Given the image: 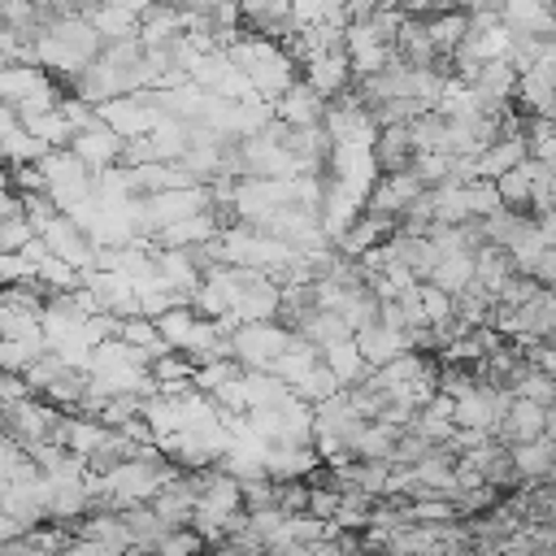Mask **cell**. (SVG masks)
Wrapping results in <instances>:
<instances>
[{"label": "cell", "instance_id": "7402d4cb", "mask_svg": "<svg viewBox=\"0 0 556 556\" xmlns=\"http://www.w3.org/2000/svg\"><path fill=\"white\" fill-rule=\"evenodd\" d=\"M308 500H313V486H308L304 478H295V482H278V508H282L287 517L308 513Z\"/></svg>", "mask_w": 556, "mask_h": 556}, {"label": "cell", "instance_id": "2e32d148", "mask_svg": "<svg viewBox=\"0 0 556 556\" xmlns=\"http://www.w3.org/2000/svg\"><path fill=\"white\" fill-rule=\"evenodd\" d=\"M495 187H500V200H504V208H530L534 204V187H539V161H521L517 169H508L504 178H495Z\"/></svg>", "mask_w": 556, "mask_h": 556}, {"label": "cell", "instance_id": "30bf717a", "mask_svg": "<svg viewBox=\"0 0 556 556\" xmlns=\"http://www.w3.org/2000/svg\"><path fill=\"white\" fill-rule=\"evenodd\" d=\"M426 282L439 287V291H447L452 300H460V295L478 282V261H473V252H447V256H439V265H434V274H430Z\"/></svg>", "mask_w": 556, "mask_h": 556}, {"label": "cell", "instance_id": "8992f818", "mask_svg": "<svg viewBox=\"0 0 556 556\" xmlns=\"http://www.w3.org/2000/svg\"><path fill=\"white\" fill-rule=\"evenodd\" d=\"M417 143H413V130L408 126H387V130H378V139H374V161H378V174L387 178V174H408L413 165H417Z\"/></svg>", "mask_w": 556, "mask_h": 556}, {"label": "cell", "instance_id": "52a82bcc", "mask_svg": "<svg viewBox=\"0 0 556 556\" xmlns=\"http://www.w3.org/2000/svg\"><path fill=\"white\" fill-rule=\"evenodd\" d=\"M356 348L365 352V361H369L374 369H382V365L408 356V352H413V339H408V330H391V326L378 321V326L356 330Z\"/></svg>", "mask_w": 556, "mask_h": 556}, {"label": "cell", "instance_id": "ba28073f", "mask_svg": "<svg viewBox=\"0 0 556 556\" xmlns=\"http://www.w3.org/2000/svg\"><path fill=\"white\" fill-rule=\"evenodd\" d=\"M83 17L100 30L104 43L139 39V26H143V17H135V13H126V9H117V4H109V0H100V4H83Z\"/></svg>", "mask_w": 556, "mask_h": 556}, {"label": "cell", "instance_id": "277c9868", "mask_svg": "<svg viewBox=\"0 0 556 556\" xmlns=\"http://www.w3.org/2000/svg\"><path fill=\"white\" fill-rule=\"evenodd\" d=\"M326 113H330L326 96H317L304 78H300L287 96H278V100H274V117H278V122H287V126H326Z\"/></svg>", "mask_w": 556, "mask_h": 556}, {"label": "cell", "instance_id": "5bb4252c", "mask_svg": "<svg viewBox=\"0 0 556 556\" xmlns=\"http://www.w3.org/2000/svg\"><path fill=\"white\" fill-rule=\"evenodd\" d=\"M426 30H430V43L439 48V56L447 61L465 39H469V9H452V13H430L426 17Z\"/></svg>", "mask_w": 556, "mask_h": 556}, {"label": "cell", "instance_id": "7a4b0ae2", "mask_svg": "<svg viewBox=\"0 0 556 556\" xmlns=\"http://www.w3.org/2000/svg\"><path fill=\"white\" fill-rule=\"evenodd\" d=\"M495 439L504 443V447H521V443H534V439H547V408L543 404H534V400H513V408L504 413V421H500V430H495Z\"/></svg>", "mask_w": 556, "mask_h": 556}, {"label": "cell", "instance_id": "603a6c76", "mask_svg": "<svg viewBox=\"0 0 556 556\" xmlns=\"http://www.w3.org/2000/svg\"><path fill=\"white\" fill-rule=\"evenodd\" d=\"M504 556H556V552H504Z\"/></svg>", "mask_w": 556, "mask_h": 556}, {"label": "cell", "instance_id": "ac0fdd59", "mask_svg": "<svg viewBox=\"0 0 556 556\" xmlns=\"http://www.w3.org/2000/svg\"><path fill=\"white\" fill-rule=\"evenodd\" d=\"M122 521H126V530H130V547H148V552H156L161 539L169 534V526L156 517L152 504H135V508H126Z\"/></svg>", "mask_w": 556, "mask_h": 556}, {"label": "cell", "instance_id": "6da1fadb", "mask_svg": "<svg viewBox=\"0 0 556 556\" xmlns=\"http://www.w3.org/2000/svg\"><path fill=\"white\" fill-rule=\"evenodd\" d=\"M39 165H43V178H48V195L56 200L61 213H70V208H78L83 200H91L96 169H91L74 148H56V152H48Z\"/></svg>", "mask_w": 556, "mask_h": 556}, {"label": "cell", "instance_id": "9a60e30c", "mask_svg": "<svg viewBox=\"0 0 556 556\" xmlns=\"http://www.w3.org/2000/svg\"><path fill=\"white\" fill-rule=\"evenodd\" d=\"M78 539H91V543H104L113 552H130V530L122 521V513H91V517H78Z\"/></svg>", "mask_w": 556, "mask_h": 556}, {"label": "cell", "instance_id": "4fadbf2b", "mask_svg": "<svg viewBox=\"0 0 556 556\" xmlns=\"http://www.w3.org/2000/svg\"><path fill=\"white\" fill-rule=\"evenodd\" d=\"M513 460H517V473L521 482H552L556 478V439H534V443H521L513 447Z\"/></svg>", "mask_w": 556, "mask_h": 556}, {"label": "cell", "instance_id": "8fae6325", "mask_svg": "<svg viewBox=\"0 0 556 556\" xmlns=\"http://www.w3.org/2000/svg\"><path fill=\"white\" fill-rule=\"evenodd\" d=\"M321 361H326V369L343 382V391H348V387H361V382L374 374V365H369V361H365V352L356 348V334H352V339H343V343L321 348Z\"/></svg>", "mask_w": 556, "mask_h": 556}, {"label": "cell", "instance_id": "e0dca14e", "mask_svg": "<svg viewBox=\"0 0 556 556\" xmlns=\"http://www.w3.org/2000/svg\"><path fill=\"white\" fill-rule=\"evenodd\" d=\"M408 130H413L417 152H443V156H452V117H443L439 109H430L417 122H408Z\"/></svg>", "mask_w": 556, "mask_h": 556}, {"label": "cell", "instance_id": "9c48e42d", "mask_svg": "<svg viewBox=\"0 0 556 556\" xmlns=\"http://www.w3.org/2000/svg\"><path fill=\"white\" fill-rule=\"evenodd\" d=\"M521 161H530V143H526V135H508V139H500V143H491L478 161H473V178H504L508 169H517Z\"/></svg>", "mask_w": 556, "mask_h": 556}, {"label": "cell", "instance_id": "7c38bea8", "mask_svg": "<svg viewBox=\"0 0 556 556\" xmlns=\"http://www.w3.org/2000/svg\"><path fill=\"white\" fill-rule=\"evenodd\" d=\"M0 91H4V104H26V100L48 96V91H56V87H52V78H48L43 70H35V65H4Z\"/></svg>", "mask_w": 556, "mask_h": 556}, {"label": "cell", "instance_id": "ffe728a7", "mask_svg": "<svg viewBox=\"0 0 556 556\" xmlns=\"http://www.w3.org/2000/svg\"><path fill=\"white\" fill-rule=\"evenodd\" d=\"M35 235H39V230H35V222H30L26 213L4 217V226H0V248H4V252H22V248H26Z\"/></svg>", "mask_w": 556, "mask_h": 556}, {"label": "cell", "instance_id": "44dd1931", "mask_svg": "<svg viewBox=\"0 0 556 556\" xmlns=\"http://www.w3.org/2000/svg\"><path fill=\"white\" fill-rule=\"evenodd\" d=\"M204 547H208V543L187 526V530H169L156 552H161V556H204Z\"/></svg>", "mask_w": 556, "mask_h": 556}, {"label": "cell", "instance_id": "3957f363", "mask_svg": "<svg viewBox=\"0 0 556 556\" xmlns=\"http://www.w3.org/2000/svg\"><path fill=\"white\" fill-rule=\"evenodd\" d=\"M352 78H356V74H352V56H348V48H339V52H321L317 61L304 65V83H308L317 96H326V100L348 96V83H352Z\"/></svg>", "mask_w": 556, "mask_h": 556}, {"label": "cell", "instance_id": "5b68a950", "mask_svg": "<svg viewBox=\"0 0 556 556\" xmlns=\"http://www.w3.org/2000/svg\"><path fill=\"white\" fill-rule=\"evenodd\" d=\"M70 148H74V152H78L96 174H100V169H113V165L126 156V139H122L113 126H104V122H100V126H91V130H78Z\"/></svg>", "mask_w": 556, "mask_h": 556}, {"label": "cell", "instance_id": "d6986e66", "mask_svg": "<svg viewBox=\"0 0 556 556\" xmlns=\"http://www.w3.org/2000/svg\"><path fill=\"white\" fill-rule=\"evenodd\" d=\"M513 395H521V400H534V404L552 408V404H556V378H552V374H543V369H534V365H526V374L513 382Z\"/></svg>", "mask_w": 556, "mask_h": 556}]
</instances>
